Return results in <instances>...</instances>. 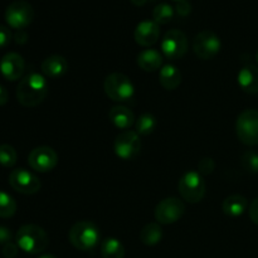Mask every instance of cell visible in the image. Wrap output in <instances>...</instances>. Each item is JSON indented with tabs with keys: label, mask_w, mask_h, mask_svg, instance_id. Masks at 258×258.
I'll return each mask as SVG.
<instances>
[{
	"label": "cell",
	"mask_w": 258,
	"mask_h": 258,
	"mask_svg": "<svg viewBox=\"0 0 258 258\" xmlns=\"http://www.w3.org/2000/svg\"><path fill=\"white\" fill-rule=\"evenodd\" d=\"M12 38L13 35L9 28L4 27V25H0V49L7 47L10 43V40H12Z\"/></svg>",
	"instance_id": "4dcf8cb0"
},
{
	"label": "cell",
	"mask_w": 258,
	"mask_h": 258,
	"mask_svg": "<svg viewBox=\"0 0 258 258\" xmlns=\"http://www.w3.org/2000/svg\"><path fill=\"white\" fill-rule=\"evenodd\" d=\"M18 251H19V247H18L17 243H13V242H9L5 246H3V256L5 258L17 257Z\"/></svg>",
	"instance_id": "1f68e13d"
},
{
	"label": "cell",
	"mask_w": 258,
	"mask_h": 258,
	"mask_svg": "<svg viewBox=\"0 0 258 258\" xmlns=\"http://www.w3.org/2000/svg\"><path fill=\"white\" fill-rule=\"evenodd\" d=\"M156 126H158L156 118L154 117L151 113H143L135 122L136 133H138L139 135L144 136L153 134L154 130L156 128Z\"/></svg>",
	"instance_id": "d4e9b609"
},
{
	"label": "cell",
	"mask_w": 258,
	"mask_h": 258,
	"mask_svg": "<svg viewBox=\"0 0 258 258\" xmlns=\"http://www.w3.org/2000/svg\"><path fill=\"white\" fill-rule=\"evenodd\" d=\"M248 213H249V218H251V221L258 226V198L254 199V201L251 203Z\"/></svg>",
	"instance_id": "836d02e7"
},
{
	"label": "cell",
	"mask_w": 258,
	"mask_h": 258,
	"mask_svg": "<svg viewBox=\"0 0 258 258\" xmlns=\"http://www.w3.org/2000/svg\"><path fill=\"white\" fill-rule=\"evenodd\" d=\"M248 207V202L243 196L233 194V196L227 197L222 204L224 214L229 217H239L244 213V211Z\"/></svg>",
	"instance_id": "44dd1931"
},
{
	"label": "cell",
	"mask_w": 258,
	"mask_h": 258,
	"mask_svg": "<svg viewBox=\"0 0 258 258\" xmlns=\"http://www.w3.org/2000/svg\"><path fill=\"white\" fill-rule=\"evenodd\" d=\"M159 82L165 90L173 91L178 88L181 83V73L178 67L173 64H165L161 67L159 73Z\"/></svg>",
	"instance_id": "d6986e66"
},
{
	"label": "cell",
	"mask_w": 258,
	"mask_h": 258,
	"mask_svg": "<svg viewBox=\"0 0 258 258\" xmlns=\"http://www.w3.org/2000/svg\"><path fill=\"white\" fill-rule=\"evenodd\" d=\"M9 242H12V232L7 227L0 226V246H5Z\"/></svg>",
	"instance_id": "d6a6232c"
},
{
	"label": "cell",
	"mask_w": 258,
	"mask_h": 258,
	"mask_svg": "<svg viewBox=\"0 0 258 258\" xmlns=\"http://www.w3.org/2000/svg\"><path fill=\"white\" fill-rule=\"evenodd\" d=\"M176 14L180 15V17H186L191 13V5L188 0H180V2L176 3L175 7Z\"/></svg>",
	"instance_id": "f546056e"
},
{
	"label": "cell",
	"mask_w": 258,
	"mask_h": 258,
	"mask_svg": "<svg viewBox=\"0 0 258 258\" xmlns=\"http://www.w3.org/2000/svg\"><path fill=\"white\" fill-rule=\"evenodd\" d=\"M236 133L241 143L247 146L258 145V110L243 111L236 122Z\"/></svg>",
	"instance_id": "8992f818"
},
{
	"label": "cell",
	"mask_w": 258,
	"mask_h": 258,
	"mask_svg": "<svg viewBox=\"0 0 258 258\" xmlns=\"http://www.w3.org/2000/svg\"><path fill=\"white\" fill-rule=\"evenodd\" d=\"M17 212V202L10 194L0 190V218H10Z\"/></svg>",
	"instance_id": "484cf974"
},
{
	"label": "cell",
	"mask_w": 258,
	"mask_h": 258,
	"mask_svg": "<svg viewBox=\"0 0 258 258\" xmlns=\"http://www.w3.org/2000/svg\"><path fill=\"white\" fill-rule=\"evenodd\" d=\"M108 118L120 130H128L135 122V116L125 106H113L108 112Z\"/></svg>",
	"instance_id": "ac0fdd59"
},
{
	"label": "cell",
	"mask_w": 258,
	"mask_h": 258,
	"mask_svg": "<svg viewBox=\"0 0 258 258\" xmlns=\"http://www.w3.org/2000/svg\"><path fill=\"white\" fill-rule=\"evenodd\" d=\"M175 9L168 3H161L156 5L153 10V19L156 24H166L170 20H173Z\"/></svg>",
	"instance_id": "cb8c5ba5"
},
{
	"label": "cell",
	"mask_w": 258,
	"mask_h": 258,
	"mask_svg": "<svg viewBox=\"0 0 258 258\" xmlns=\"http://www.w3.org/2000/svg\"><path fill=\"white\" fill-rule=\"evenodd\" d=\"M101 256L102 258H123L125 247L118 239L106 238L101 243Z\"/></svg>",
	"instance_id": "603a6c76"
},
{
	"label": "cell",
	"mask_w": 258,
	"mask_h": 258,
	"mask_svg": "<svg viewBox=\"0 0 258 258\" xmlns=\"http://www.w3.org/2000/svg\"><path fill=\"white\" fill-rule=\"evenodd\" d=\"M238 85L242 90L249 95L258 93V67L253 64H247L239 71Z\"/></svg>",
	"instance_id": "2e32d148"
},
{
	"label": "cell",
	"mask_w": 258,
	"mask_h": 258,
	"mask_svg": "<svg viewBox=\"0 0 258 258\" xmlns=\"http://www.w3.org/2000/svg\"><path fill=\"white\" fill-rule=\"evenodd\" d=\"M38 258H57V257L53 256V254H43V256H40Z\"/></svg>",
	"instance_id": "74e56055"
},
{
	"label": "cell",
	"mask_w": 258,
	"mask_h": 258,
	"mask_svg": "<svg viewBox=\"0 0 258 258\" xmlns=\"http://www.w3.org/2000/svg\"><path fill=\"white\" fill-rule=\"evenodd\" d=\"M15 242L25 253L38 254L47 249L49 244V237L42 227L35 224H25L18 229L15 234Z\"/></svg>",
	"instance_id": "7a4b0ae2"
},
{
	"label": "cell",
	"mask_w": 258,
	"mask_h": 258,
	"mask_svg": "<svg viewBox=\"0 0 258 258\" xmlns=\"http://www.w3.org/2000/svg\"><path fill=\"white\" fill-rule=\"evenodd\" d=\"M161 52L168 59H180L188 52V38L179 29L168 30L161 39Z\"/></svg>",
	"instance_id": "ba28073f"
},
{
	"label": "cell",
	"mask_w": 258,
	"mask_h": 258,
	"mask_svg": "<svg viewBox=\"0 0 258 258\" xmlns=\"http://www.w3.org/2000/svg\"><path fill=\"white\" fill-rule=\"evenodd\" d=\"M256 60H257V63H258V52H257V54H256Z\"/></svg>",
	"instance_id": "f35d334b"
},
{
	"label": "cell",
	"mask_w": 258,
	"mask_h": 258,
	"mask_svg": "<svg viewBox=\"0 0 258 258\" xmlns=\"http://www.w3.org/2000/svg\"><path fill=\"white\" fill-rule=\"evenodd\" d=\"M138 64L145 72H154L163 66V55L156 49H145L139 53Z\"/></svg>",
	"instance_id": "ffe728a7"
},
{
	"label": "cell",
	"mask_w": 258,
	"mask_h": 258,
	"mask_svg": "<svg viewBox=\"0 0 258 258\" xmlns=\"http://www.w3.org/2000/svg\"><path fill=\"white\" fill-rule=\"evenodd\" d=\"M101 238L100 229L95 223L88 221L77 222L68 233L71 244L78 251H91L98 244Z\"/></svg>",
	"instance_id": "3957f363"
},
{
	"label": "cell",
	"mask_w": 258,
	"mask_h": 258,
	"mask_svg": "<svg viewBox=\"0 0 258 258\" xmlns=\"http://www.w3.org/2000/svg\"><path fill=\"white\" fill-rule=\"evenodd\" d=\"M34 19V9L25 0H15L5 10V20L10 28L23 30Z\"/></svg>",
	"instance_id": "52a82bcc"
},
{
	"label": "cell",
	"mask_w": 258,
	"mask_h": 258,
	"mask_svg": "<svg viewBox=\"0 0 258 258\" xmlns=\"http://www.w3.org/2000/svg\"><path fill=\"white\" fill-rule=\"evenodd\" d=\"M47 80L39 73H29L19 82L17 87L18 102L24 107H35L44 101L48 95Z\"/></svg>",
	"instance_id": "6da1fadb"
},
{
	"label": "cell",
	"mask_w": 258,
	"mask_h": 258,
	"mask_svg": "<svg viewBox=\"0 0 258 258\" xmlns=\"http://www.w3.org/2000/svg\"><path fill=\"white\" fill-rule=\"evenodd\" d=\"M181 198L188 203H199L206 196V181L198 171H188L180 178L178 184Z\"/></svg>",
	"instance_id": "5b68a950"
},
{
	"label": "cell",
	"mask_w": 258,
	"mask_h": 258,
	"mask_svg": "<svg viewBox=\"0 0 258 258\" xmlns=\"http://www.w3.org/2000/svg\"><path fill=\"white\" fill-rule=\"evenodd\" d=\"M139 237L145 246H155L163 238V229L159 223H148L143 227Z\"/></svg>",
	"instance_id": "7402d4cb"
},
{
	"label": "cell",
	"mask_w": 258,
	"mask_h": 258,
	"mask_svg": "<svg viewBox=\"0 0 258 258\" xmlns=\"http://www.w3.org/2000/svg\"><path fill=\"white\" fill-rule=\"evenodd\" d=\"M25 63L20 54L15 52L7 53L0 60V72L8 81H17L24 73Z\"/></svg>",
	"instance_id": "5bb4252c"
},
{
	"label": "cell",
	"mask_w": 258,
	"mask_h": 258,
	"mask_svg": "<svg viewBox=\"0 0 258 258\" xmlns=\"http://www.w3.org/2000/svg\"><path fill=\"white\" fill-rule=\"evenodd\" d=\"M14 40L18 44H24L28 40V34L24 32V30H18L14 35Z\"/></svg>",
	"instance_id": "e575fe53"
},
{
	"label": "cell",
	"mask_w": 258,
	"mask_h": 258,
	"mask_svg": "<svg viewBox=\"0 0 258 258\" xmlns=\"http://www.w3.org/2000/svg\"><path fill=\"white\" fill-rule=\"evenodd\" d=\"M214 168H216V164H214V161L212 160V159L206 158V159H203V160H201V163H199L198 173L202 174V175H208V174L213 173Z\"/></svg>",
	"instance_id": "f1b7e54d"
},
{
	"label": "cell",
	"mask_w": 258,
	"mask_h": 258,
	"mask_svg": "<svg viewBox=\"0 0 258 258\" xmlns=\"http://www.w3.org/2000/svg\"><path fill=\"white\" fill-rule=\"evenodd\" d=\"M103 88L108 97L116 102H127L134 97L135 87L126 75L120 72L111 73L103 82Z\"/></svg>",
	"instance_id": "277c9868"
},
{
	"label": "cell",
	"mask_w": 258,
	"mask_h": 258,
	"mask_svg": "<svg viewBox=\"0 0 258 258\" xmlns=\"http://www.w3.org/2000/svg\"><path fill=\"white\" fill-rule=\"evenodd\" d=\"M18 154L13 146L8 145V144H3L0 145V165L4 168H12L17 164Z\"/></svg>",
	"instance_id": "4316f807"
},
{
	"label": "cell",
	"mask_w": 258,
	"mask_h": 258,
	"mask_svg": "<svg viewBox=\"0 0 258 258\" xmlns=\"http://www.w3.org/2000/svg\"><path fill=\"white\" fill-rule=\"evenodd\" d=\"M160 37V28L154 20H144L139 23L134 32L135 42L141 47H150L159 40Z\"/></svg>",
	"instance_id": "9a60e30c"
},
{
	"label": "cell",
	"mask_w": 258,
	"mask_h": 258,
	"mask_svg": "<svg viewBox=\"0 0 258 258\" xmlns=\"http://www.w3.org/2000/svg\"><path fill=\"white\" fill-rule=\"evenodd\" d=\"M42 72L45 77L58 78L66 75L68 71V62L62 55H50L42 62Z\"/></svg>",
	"instance_id": "e0dca14e"
},
{
	"label": "cell",
	"mask_w": 258,
	"mask_h": 258,
	"mask_svg": "<svg viewBox=\"0 0 258 258\" xmlns=\"http://www.w3.org/2000/svg\"><path fill=\"white\" fill-rule=\"evenodd\" d=\"M185 213V206L178 198H165L158 203L154 216L159 224H173L178 222Z\"/></svg>",
	"instance_id": "30bf717a"
},
{
	"label": "cell",
	"mask_w": 258,
	"mask_h": 258,
	"mask_svg": "<svg viewBox=\"0 0 258 258\" xmlns=\"http://www.w3.org/2000/svg\"><path fill=\"white\" fill-rule=\"evenodd\" d=\"M242 166L248 173L258 174V153L256 151H246L241 159Z\"/></svg>",
	"instance_id": "83f0119b"
},
{
	"label": "cell",
	"mask_w": 258,
	"mask_h": 258,
	"mask_svg": "<svg viewBox=\"0 0 258 258\" xmlns=\"http://www.w3.org/2000/svg\"><path fill=\"white\" fill-rule=\"evenodd\" d=\"M175 2H180V0H175Z\"/></svg>",
	"instance_id": "ab89813d"
},
{
	"label": "cell",
	"mask_w": 258,
	"mask_h": 258,
	"mask_svg": "<svg viewBox=\"0 0 258 258\" xmlns=\"http://www.w3.org/2000/svg\"><path fill=\"white\" fill-rule=\"evenodd\" d=\"M28 164L33 170L48 173L57 166L58 155L49 146H39L30 151L28 156Z\"/></svg>",
	"instance_id": "4fadbf2b"
},
{
	"label": "cell",
	"mask_w": 258,
	"mask_h": 258,
	"mask_svg": "<svg viewBox=\"0 0 258 258\" xmlns=\"http://www.w3.org/2000/svg\"><path fill=\"white\" fill-rule=\"evenodd\" d=\"M148 2L149 0H131V3H133L134 5H136V7H143V5H145Z\"/></svg>",
	"instance_id": "8d00e7d4"
},
{
	"label": "cell",
	"mask_w": 258,
	"mask_h": 258,
	"mask_svg": "<svg viewBox=\"0 0 258 258\" xmlns=\"http://www.w3.org/2000/svg\"><path fill=\"white\" fill-rule=\"evenodd\" d=\"M9 184L15 191L25 196H32L40 190V180L25 169H15L9 175Z\"/></svg>",
	"instance_id": "7c38bea8"
},
{
	"label": "cell",
	"mask_w": 258,
	"mask_h": 258,
	"mask_svg": "<svg viewBox=\"0 0 258 258\" xmlns=\"http://www.w3.org/2000/svg\"><path fill=\"white\" fill-rule=\"evenodd\" d=\"M222 47L218 35L211 30L198 33L193 40V50L199 59L208 60L216 57Z\"/></svg>",
	"instance_id": "9c48e42d"
},
{
	"label": "cell",
	"mask_w": 258,
	"mask_h": 258,
	"mask_svg": "<svg viewBox=\"0 0 258 258\" xmlns=\"http://www.w3.org/2000/svg\"><path fill=\"white\" fill-rule=\"evenodd\" d=\"M115 154L122 160H131L141 150L140 135L136 131L125 130L120 133L113 144Z\"/></svg>",
	"instance_id": "8fae6325"
},
{
	"label": "cell",
	"mask_w": 258,
	"mask_h": 258,
	"mask_svg": "<svg viewBox=\"0 0 258 258\" xmlns=\"http://www.w3.org/2000/svg\"><path fill=\"white\" fill-rule=\"evenodd\" d=\"M8 98H9V95H8V91L0 85V106H4L5 103L8 102Z\"/></svg>",
	"instance_id": "d590c367"
}]
</instances>
